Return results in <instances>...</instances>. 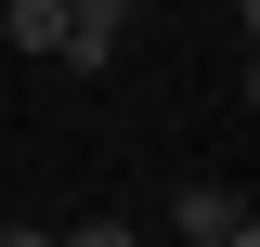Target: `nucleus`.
Here are the masks:
<instances>
[{
	"mask_svg": "<svg viewBox=\"0 0 260 247\" xmlns=\"http://www.w3.org/2000/svg\"><path fill=\"white\" fill-rule=\"evenodd\" d=\"M169 221H182L195 247H260V221H247V195H234V182H182V195H169Z\"/></svg>",
	"mask_w": 260,
	"mask_h": 247,
	"instance_id": "obj_1",
	"label": "nucleus"
},
{
	"mask_svg": "<svg viewBox=\"0 0 260 247\" xmlns=\"http://www.w3.org/2000/svg\"><path fill=\"white\" fill-rule=\"evenodd\" d=\"M130 39V0H65V65H117Z\"/></svg>",
	"mask_w": 260,
	"mask_h": 247,
	"instance_id": "obj_2",
	"label": "nucleus"
},
{
	"mask_svg": "<svg viewBox=\"0 0 260 247\" xmlns=\"http://www.w3.org/2000/svg\"><path fill=\"white\" fill-rule=\"evenodd\" d=\"M0 39L13 52H65V0H0Z\"/></svg>",
	"mask_w": 260,
	"mask_h": 247,
	"instance_id": "obj_3",
	"label": "nucleus"
},
{
	"mask_svg": "<svg viewBox=\"0 0 260 247\" xmlns=\"http://www.w3.org/2000/svg\"><path fill=\"white\" fill-rule=\"evenodd\" d=\"M52 247H130V221H65Z\"/></svg>",
	"mask_w": 260,
	"mask_h": 247,
	"instance_id": "obj_4",
	"label": "nucleus"
},
{
	"mask_svg": "<svg viewBox=\"0 0 260 247\" xmlns=\"http://www.w3.org/2000/svg\"><path fill=\"white\" fill-rule=\"evenodd\" d=\"M0 247H52V234H26V221H0Z\"/></svg>",
	"mask_w": 260,
	"mask_h": 247,
	"instance_id": "obj_5",
	"label": "nucleus"
}]
</instances>
